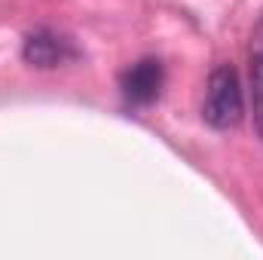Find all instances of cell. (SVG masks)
<instances>
[{"instance_id":"1","label":"cell","mask_w":263,"mask_h":260,"mask_svg":"<svg viewBox=\"0 0 263 260\" xmlns=\"http://www.w3.org/2000/svg\"><path fill=\"white\" fill-rule=\"evenodd\" d=\"M245 101H242V86L239 73L230 65H220L211 70L208 89H205V104H202V120L217 132L236 129L242 123Z\"/></svg>"},{"instance_id":"2","label":"cell","mask_w":263,"mask_h":260,"mask_svg":"<svg viewBox=\"0 0 263 260\" xmlns=\"http://www.w3.org/2000/svg\"><path fill=\"white\" fill-rule=\"evenodd\" d=\"M165 83V67L159 59H141L120 77V92L129 107H150Z\"/></svg>"},{"instance_id":"3","label":"cell","mask_w":263,"mask_h":260,"mask_svg":"<svg viewBox=\"0 0 263 260\" xmlns=\"http://www.w3.org/2000/svg\"><path fill=\"white\" fill-rule=\"evenodd\" d=\"M22 55L31 67H59L77 59V46L52 28H37L25 37Z\"/></svg>"},{"instance_id":"4","label":"cell","mask_w":263,"mask_h":260,"mask_svg":"<svg viewBox=\"0 0 263 260\" xmlns=\"http://www.w3.org/2000/svg\"><path fill=\"white\" fill-rule=\"evenodd\" d=\"M251 104H254V120H257V132L263 135V18L251 34Z\"/></svg>"}]
</instances>
